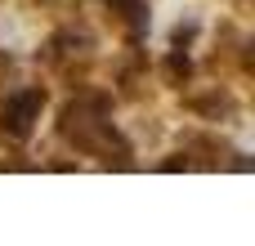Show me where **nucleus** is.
I'll return each instance as SVG.
<instances>
[{
  "mask_svg": "<svg viewBox=\"0 0 255 246\" xmlns=\"http://www.w3.org/2000/svg\"><path fill=\"white\" fill-rule=\"evenodd\" d=\"M166 72H170L175 81H184V76H188V58H184V54L175 49V54H170V63H166Z\"/></svg>",
  "mask_w": 255,
  "mask_h": 246,
  "instance_id": "3",
  "label": "nucleus"
},
{
  "mask_svg": "<svg viewBox=\"0 0 255 246\" xmlns=\"http://www.w3.org/2000/svg\"><path fill=\"white\" fill-rule=\"evenodd\" d=\"M40 108H45V90H18V94H9L4 108H0V130L13 134V139H27L31 125H36V117H40Z\"/></svg>",
  "mask_w": 255,
  "mask_h": 246,
  "instance_id": "1",
  "label": "nucleus"
},
{
  "mask_svg": "<svg viewBox=\"0 0 255 246\" xmlns=\"http://www.w3.org/2000/svg\"><path fill=\"white\" fill-rule=\"evenodd\" d=\"M108 4L126 18L130 36H143V31H148V4H143V0H108Z\"/></svg>",
  "mask_w": 255,
  "mask_h": 246,
  "instance_id": "2",
  "label": "nucleus"
}]
</instances>
